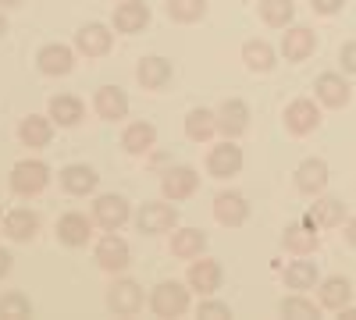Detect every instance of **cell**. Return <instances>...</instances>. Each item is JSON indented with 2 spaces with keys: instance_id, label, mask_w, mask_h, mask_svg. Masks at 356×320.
Here are the masks:
<instances>
[{
  "instance_id": "obj_1",
  "label": "cell",
  "mask_w": 356,
  "mask_h": 320,
  "mask_svg": "<svg viewBox=\"0 0 356 320\" xmlns=\"http://www.w3.org/2000/svg\"><path fill=\"white\" fill-rule=\"evenodd\" d=\"M50 182V167L43 160H18L11 167V189L15 196H40Z\"/></svg>"
},
{
  "instance_id": "obj_2",
  "label": "cell",
  "mask_w": 356,
  "mask_h": 320,
  "mask_svg": "<svg viewBox=\"0 0 356 320\" xmlns=\"http://www.w3.org/2000/svg\"><path fill=\"white\" fill-rule=\"evenodd\" d=\"M150 310L157 317H182L189 310V288L178 281H161L150 296Z\"/></svg>"
},
{
  "instance_id": "obj_3",
  "label": "cell",
  "mask_w": 356,
  "mask_h": 320,
  "mask_svg": "<svg viewBox=\"0 0 356 320\" xmlns=\"http://www.w3.org/2000/svg\"><path fill=\"white\" fill-rule=\"evenodd\" d=\"M178 224V210L171 203H143L139 214H136V228L143 235H164Z\"/></svg>"
},
{
  "instance_id": "obj_4",
  "label": "cell",
  "mask_w": 356,
  "mask_h": 320,
  "mask_svg": "<svg viewBox=\"0 0 356 320\" xmlns=\"http://www.w3.org/2000/svg\"><path fill=\"white\" fill-rule=\"evenodd\" d=\"M317 125H321V107H317L314 100L300 96V100H292V103L285 107V128H289L292 135H310Z\"/></svg>"
},
{
  "instance_id": "obj_5",
  "label": "cell",
  "mask_w": 356,
  "mask_h": 320,
  "mask_svg": "<svg viewBox=\"0 0 356 320\" xmlns=\"http://www.w3.org/2000/svg\"><path fill=\"white\" fill-rule=\"evenodd\" d=\"M314 93H317V103L332 107V110L346 107V103H349V96H353L349 82H346L339 71H324V75H317V82H314Z\"/></svg>"
},
{
  "instance_id": "obj_6",
  "label": "cell",
  "mask_w": 356,
  "mask_h": 320,
  "mask_svg": "<svg viewBox=\"0 0 356 320\" xmlns=\"http://www.w3.org/2000/svg\"><path fill=\"white\" fill-rule=\"evenodd\" d=\"M129 217H132V210H129V199H125V196H100V199L93 203V221H97L104 231H118Z\"/></svg>"
},
{
  "instance_id": "obj_7",
  "label": "cell",
  "mask_w": 356,
  "mask_h": 320,
  "mask_svg": "<svg viewBox=\"0 0 356 320\" xmlns=\"http://www.w3.org/2000/svg\"><path fill=\"white\" fill-rule=\"evenodd\" d=\"M207 171L214 174V178H232V174L243 171V150L235 146L232 139H225L221 146H214L207 153Z\"/></svg>"
},
{
  "instance_id": "obj_8",
  "label": "cell",
  "mask_w": 356,
  "mask_h": 320,
  "mask_svg": "<svg viewBox=\"0 0 356 320\" xmlns=\"http://www.w3.org/2000/svg\"><path fill=\"white\" fill-rule=\"evenodd\" d=\"M214 217H218V224H225V228L246 224V217H250L246 196H243V192H218V196H214Z\"/></svg>"
},
{
  "instance_id": "obj_9",
  "label": "cell",
  "mask_w": 356,
  "mask_h": 320,
  "mask_svg": "<svg viewBox=\"0 0 356 320\" xmlns=\"http://www.w3.org/2000/svg\"><path fill=\"white\" fill-rule=\"evenodd\" d=\"M97 264L104 267V271H125L129 264H132V249H129V242L125 239H118L114 231L111 235H104L100 242H97Z\"/></svg>"
},
{
  "instance_id": "obj_10",
  "label": "cell",
  "mask_w": 356,
  "mask_h": 320,
  "mask_svg": "<svg viewBox=\"0 0 356 320\" xmlns=\"http://www.w3.org/2000/svg\"><path fill=\"white\" fill-rule=\"evenodd\" d=\"M189 288H196L200 296H214L218 288H221V278H225V271H221V264L218 260H193L189 264Z\"/></svg>"
},
{
  "instance_id": "obj_11",
  "label": "cell",
  "mask_w": 356,
  "mask_h": 320,
  "mask_svg": "<svg viewBox=\"0 0 356 320\" xmlns=\"http://www.w3.org/2000/svg\"><path fill=\"white\" fill-rule=\"evenodd\" d=\"M314 50H317L314 28H307V25L285 28V36H282V57H285V61H307Z\"/></svg>"
},
{
  "instance_id": "obj_12",
  "label": "cell",
  "mask_w": 356,
  "mask_h": 320,
  "mask_svg": "<svg viewBox=\"0 0 356 320\" xmlns=\"http://www.w3.org/2000/svg\"><path fill=\"white\" fill-rule=\"evenodd\" d=\"M107 306L118 317H136L143 310V288L136 281H114L111 292H107Z\"/></svg>"
},
{
  "instance_id": "obj_13",
  "label": "cell",
  "mask_w": 356,
  "mask_h": 320,
  "mask_svg": "<svg viewBox=\"0 0 356 320\" xmlns=\"http://www.w3.org/2000/svg\"><path fill=\"white\" fill-rule=\"evenodd\" d=\"M218 128L225 132V139H235V135H243L250 128V107L246 100H225L218 107Z\"/></svg>"
},
{
  "instance_id": "obj_14",
  "label": "cell",
  "mask_w": 356,
  "mask_h": 320,
  "mask_svg": "<svg viewBox=\"0 0 356 320\" xmlns=\"http://www.w3.org/2000/svg\"><path fill=\"white\" fill-rule=\"evenodd\" d=\"M200 189V174L193 171V167H171L168 174H164V182H161V192L171 199V203H178V199H189L193 192Z\"/></svg>"
},
{
  "instance_id": "obj_15",
  "label": "cell",
  "mask_w": 356,
  "mask_h": 320,
  "mask_svg": "<svg viewBox=\"0 0 356 320\" xmlns=\"http://www.w3.org/2000/svg\"><path fill=\"white\" fill-rule=\"evenodd\" d=\"M111 40H114L111 28L100 25V22H93V25H82L79 33H75V50L86 53V57H104L111 50Z\"/></svg>"
},
{
  "instance_id": "obj_16",
  "label": "cell",
  "mask_w": 356,
  "mask_h": 320,
  "mask_svg": "<svg viewBox=\"0 0 356 320\" xmlns=\"http://www.w3.org/2000/svg\"><path fill=\"white\" fill-rule=\"evenodd\" d=\"M324 185H328V164L310 157L303 160L300 167H296V189H300L303 196H321Z\"/></svg>"
},
{
  "instance_id": "obj_17",
  "label": "cell",
  "mask_w": 356,
  "mask_h": 320,
  "mask_svg": "<svg viewBox=\"0 0 356 320\" xmlns=\"http://www.w3.org/2000/svg\"><path fill=\"white\" fill-rule=\"evenodd\" d=\"M36 65H40L43 75H68V71L75 68V53H72V47H65V43H47V47L36 53Z\"/></svg>"
},
{
  "instance_id": "obj_18",
  "label": "cell",
  "mask_w": 356,
  "mask_h": 320,
  "mask_svg": "<svg viewBox=\"0 0 356 320\" xmlns=\"http://www.w3.org/2000/svg\"><path fill=\"white\" fill-rule=\"evenodd\" d=\"M50 135H54V118H43V114H29V118H22V125H18V139L29 150L50 146Z\"/></svg>"
},
{
  "instance_id": "obj_19",
  "label": "cell",
  "mask_w": 356,
  "mask_h": 320,
  "mask_svg": "<svg viewBox=\"0 0 356 320\" xmlns=\"http://www.w3.org/2000/svg\"><path fill=\"white\" fill-rule=\"evenodd\" d=\"M89 235H93V221L79 210H68L61 221H57V239L65 246H86Z\"/></svg>"
},
{
  "instance_id": "obj_20",
  "label": "cell",
  "mask_w": 356,
  "mask_h": 320,
  "mask_svg": "<svg viewBox=\"0 0 356 320\" xmlns=\"http://www.w3.org/2000/svg\"><path fill=\"white\" fill-rule=\"evenodd\" d=\"M93 107L104 121H122L129 114V96H125V90H118V85H104V90H97Z\"/></svg>"
},
{
  "instance_id": "obj_21",
  "label": "cell",
  "mask_w": 356,
  "mask_h": 320,
  "mask_svg": "<svg viewBox=\"0 0 356 320\" xmlns=\"http://www.w3.org/2000/svg\"><path fill=\"white\" fill-rule=\"evenodd\" d=\"M146 22H150V8L139 4V0H125V4L114 8V28L118 33H143Z\"/></svg>"
},
{
  "instance_id": "obj_22",
  "label": "cell",
  "mask_w": 356,
  "mask_h": 320,
  "mask_svg": "<svg viewBox=\"0 0 356 320\" xmlns=\"http://www.w3.org/2000/svg\"><path fill=\"white\" fill-rule=\"evenodd\" d=\"M97 182H100V174H97L93 167H86V164H68V167L61 171V189H65L68 196H86V192H93Z\"/></svg>"
},
{
  "instance_id": "obj_23",
  "label": "cell",
  "mask_w": 356,
  "mask_h": 320,
  "mask_svg": "<svg viewBox=\"0 0 356 320\" xmlns=\"http://www.w3.org/2000/svg\"><path fill=\"white\" fill-rule=\"evenodd\" d=\"M136 78L143 90H164L171 82V61H164V57H143L136 68Z\"/></svg>"
},
{
  "instance_id": "obj_24",
  "label": "cell",
  "mask_w": 356,
  "mask_h": 320,
  "mask_svg": "<svg viewBox=\"0 0 356 320\" xmlns=\"http://www.w3.org/2000/svg\"><path fill=\"white\" fill-rule=\"evenodd\" d=\"M122 146L132 153V157H143V153H150L157 146V128L150 121H136L122 132Z\"/></svg>"
},
{
  "instance_id": "obj_25",
  "label": "cell",
  "mask_w": 356,
  "mask_h": 320,
  "mask_svg": "<svg viewBox=\"0 0 356 320\" xmlns=\"http://www.w3.org/2000/svg\"><path fill=\"white\" fill-rule=\"evenodd\" d=\"M342 217H346V203L335 199V196H324V199L314 203V210L307 214V224H314V228H335V224H342Z\"/></svg>"
},
{
  "instance_id": "obj_26",
  "label": "cell",
  "mask_w": 356,
  "mask_h": 320,
  "mask_svg": "<svg viewBox=\"0 0 356 320\" xmlns=\"http://www.w3.org/2000/svg\"><path fill=\"white\" fill-rule=\"evenodd\" d=\"M282 246L289 249V253H296V256H310L314 249H317V228L314 224H292V228H285V235H282Z\"/></svg>"
},
{
  "instance_id": "obj_27",
  "label": "cell",
  "mask_w": 356,
  "mask_h": 320,
  "mask_svg": "<svg viewBox=\"0 0 356 320\" xmlns=\"http://www.w3.org/2000/svg\"><path fill=\"white\" fill-rule=\"evenodd\" d=\"M203 249H207V235L200 228H178L171 235V253L178 260H196Z\"/></svg>"
},
{
  "instance_id": "obj_28",
  "label": "cell",
  "mask_w": 356,
  "mask_h": 320,
  "mask_svg": "<svg viewBox=\"0 0 356 320\" xmlns=\"http://www.w3.org/2000/svg\"><path fill=\"white\" fill-rule=\"evenodd\" d=\"M317 281H321V271H317L314 260H307V256L292 260V264L285 267V285L296 288V292H303V288H314Z\"/></svg>"
},
{
  "instance_id": "obj_29",
  "label": "cell",
  "mask_w": 356,
  "mask_h": 320,
  "mask_svg": "<svg viewBox=\"0 0 356 320\" xmlns=\"http://www.w3.org/2000/svg\"><path fill=\"white\" fill-rule=\"evenodd\" d=\"M214 132H218V114H214V110L196 107V110L186 114V135H189L193 142H207Z\"/></svg>"
},
{
  "instance_id": "obj_30",
  "label": "cell",
  "mask_w": 356,
  "mask_h": 320,
  "mask_svg": "<svg viewBox=\"0 0 356 320\" xmlns=\"http://www.w3.org/2000/svg\"><path fill=\"white\" fill-rule=\"evenodd\" d=\"M36 228H40V217L33 210H11V214H4V231H8V239H15V242H29L36 235Z\"/></svg>"
},
{
  "instance_id": "obj_31",
  "label": "cell",
  "mask_w": 356,
  "mask_h": 320,
  "mask_svg": "<svg viewBox=\"0 0 356 320\" xmlns=\"http://www.w3.org/2000/svg\"><path fill=\"white\" fill-rule=\"evenodd\" d=\"M243 61L250 71H271L275 68V50L267 40H246L243 43Z\"/></svg>"
},
{
  "instance_id": "obj_32",
  "label": "cell",
  "mask_w": 356,
  "mask_h": 320,
  "mask_svg": "<svg viewBox=\"0 0 356 320\" xmlns=\"http://www.w3.org/2000/svg\"><path fill=\"white\" fill-rule=\"evenodd\" d=\"M349 296H353V285L346 278H328V281H321V306L324 310H342L349 306Z\"/></svg>"
},
{
  "instance_id": "obj_33",
  "label": "cell",
  "mask_w": 356,
  "mask_h": 320,
  "mask_svg": "<svg viewBox=\"0 0 356 320\" xmlns=\"http://www.w3.org/2000/svg\"><path fill=\"white\" fill-rule=\"evenodd\" d=\"M50 118L61 125V128H72L82 121V100L79 96H54L50 100Z\"/></svg>"
},
{
  "instance_id": "obj_34",
  "label": "cell",
  "mask_w": 356,
  "mask_h": 320,
  "mask_svg": "<svg viewBox=\"0 0 356 320\" xmlns=\"http://www.w3.org/2000/svg\"><path fill=\"white\" fill-rule=\"evenodd\" d=\"M260 18L271 28H285L296 18V4L292 0H260Z\"/></svg>"
},
{
  "instance_id": "obj_35",
  "label": "cell",
  "mask_w": 356,
  "mask_h": 320,
  "mask_svg": "<svg viewBox=\"0 0 356 320\" xmlns=\"http://www.w3.org/2000/svg\"><path fill=\"white\" fill-rule=\"evenodd\" d=\"M164 8H168V18H171V22L193 25V22H200V18H203L207 0H164Z\"/></svg>"
},
{
  "instance_id": "obj_36",
  "label": "cell",
  "mask_w": 356,
  "mask_h": 320,
  "mask_svg": "<svg viewBox=\"0 0 356 320\" xmlns=\"http://www.w3.org/2000/svg\"><path fill=\"white\" fill-rule=\"evenodd\" d=\"M33 313V306H29V299L22 292H8V296H0V317H8V320H22Z\"/></svg>"
},
{
  "instance_id": "obj_37",
  "label": "cell",
  "mask_w": 356,
  "mask_h": 320,
  "mask_svg": "<svg viewBox=\"0 0 356 320\" xmlns=\"http://www.w3.org/2000/svg\"><path fill=\"white\" fill-rule=\"evenodd\" d=\"M282 317L310 320V317H317V306L310 299H303V296H289V299H282Z\"/></svg>"
},
{
  "instance_id": "obj_38",
  "label": "cell",
  "mask_w": 356,
  "mask_h": 320,
  "mask_svg": "<svg viewBox=\"0 0 356 320\" xmlns=\"http://www.w3.org/2000/svg\"><path fill=\"white\" fill-rule=\"evenodd\" d=\"M200 317H211V320H221V317H232V310L225 306V303H214V299H207V303H200V310H196Z\"/></svg>"
},
{
  "instance_id": "obj_39",
  "label": "cell",
  "mask_w": 356,
  "mask_h": 320,
  "mask_svg": "<svg viewBox=\"0 0 356 320\" xmlns=\"http://www.w3.org/2000/svg\"><path fill=\"white\" fill-rule=\"evenodd\" d=\"M339 61H342V71L356 75V40H349V43L342 47V53H339Z\"/></svg>"
},
{
  "instance_id": "obj_40",
  "label": "cell",
  "mask_w": 356,
  "mask_h": 320,
  "mask_svg": "<svg viewBox=\"0 0 356 320\" xmlns=\"http://www.w3.org/2000/svg\"><path fill=\"white\" fill-rule=\"evenodd\" d=\"M310 8L317 15H335V11H342V0H310Z\"/></svg>"
},
{
  "instance_id": "obj_41",
  "label": "cell",
  "mask_w": 356,
  "mask_h": 320,
  "mask_svg": "<svg viewBox=\"0 0 356 320\" xmlns=\"http://www.w3.org/2000/svg\"><path fill=\"white\" fill-rule=\"evenodd\" d=\"M11 274V253L8 249H0V278Z\"/></svg>"
},
{
  "instance_id": "obj_42",
  "label": "cell",
  "mask_w": 356,
  "mask_h": 320,
  "mask_svg": "<svg viewBox=\"0 0 356 320\" xmlns=\"http://www.w3.org/2000/svg\"><path fill=\"white\" fill-rule=\"evenodd\" d=\"M346 235H349V242H353V246H356V217H353V221H349V228H346Z\"/></svg>"
},
{
  "instance_id": "obj_43",
  "label": "cell",
  "mask_w": 356,
  "mask_h": 320,
  "mask_svg": "<svg viewBox=\"0 0 356 320\" xmlns=\"http://www.w3.org/2000/svg\"><path fill=\"white\" fill-rule=\"evenodd\" d=\"M339 317H342V320H356V310H349V306H342V310H339Z\"/></svg>"
},
{
  "instance_id": "obj_44",
  "label": "cell",
  "mask_w": 356,
  "mask_h": 320,
  "mask_svg": "<svg viewBox=\"0 0 356 320\" xmlns=\"http://www.w3.org/2000/svg\"><path fill=\"white\" fill-rule=\"evenodd\" d=\"M15 4H22V0H0V8H15Z\"/></svg>"
},
{
  "instance_id": "obj_45",
  "label": "cell",
  "mask_w": 356,
  "mask_h": 320,
  "mask_svg": "<svg viewBox=\"0 0 356 320\" xmlns=\"http://www.w3.org/2000/svg\"><path fill=\"white\" fill-rule=\"evenodd\" d=\"M4 28H8V18H4V15H0V36H4Z\"/></svg>"
}]
</instances>
